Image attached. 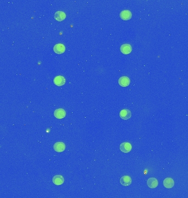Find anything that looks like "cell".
Returning <instances> with one entry per match:
<instances>
[{"instance_id": "6da1fadb", "label": "cell", "mask_w": 188, "mask_h": 198, "mask_svg": "<svg viewBox=\"0 0 188 198\" xmlns=\"http://www.w3.org/2000/svg\"><path fill=\"white\" fill-rule=\"evenodd\" d=\"M132 149V146L131 144L128 142H124L120 145L121 151L124 153L129 152Z\"/></svg>"}, {"instance_id": "7a4b0ae2", "label": "cell", "mask_w": 188, "mask_h": 198, "mask_svg": "<svg viewBox=\"0 0 188 198\" xmlns=\"http://www.w3.org/2000/svg\"><path fill=\"white\" fill-rule=\"evenodd\" d=\"M53 149L57 152H63L65 149V145L63 142H57L53 145Z\"/></svg>"}, {"instance_id": "3957f363", "label": "cell", "mask_w": 188, "mask_h": 198, "mask_svg": "<svg viewBox=\"0 0 188 198\" xmlns=\"http://www.w3.org/2000/svg\"><path fill=\"white\" fill-rule=\"evenodd\" d=\"M53 82L56 86H61L65 85V79L64 77L62 75H58L54 78Z\"/></svg>"}, {"instance_id": "277c9868", "label": "cell", "mask_w": 188, "mask_h": 198, "mask_svg": "<svg viewBox=\"0 0 188 198\" xmlns=\"http://www.w3.org/2000/svg\"><path fill=\"white\" fill-rule=\"evenodd\" d=\"M119 116L124 120H127L131 117V113L129 110L123 109L119 113Z\"/></svg>"}, {"instance_id": "5b68a950", "label": "cell", "mask_w": 188, "mask_h": 198, "mask_svg": "<svg viewBox=\"0 0 188 198\" xmlns=\"http://www.w3.org/2000/svg\"><path fill=\"white\" fill-rule=\"evenodd\" d=\"M66 115V112L63 108H58L54 112L55 117L57 119H62L65 118Z\"/></svg>"}, {"instance_id": "8992f818", "label": "cell", "mask_w": 188, "mask_h": 198, "mask_svg": "<svg viewBox=\"0 0 188 198\" xmlns=\"http://www.w3.org/2000/svg\"><path fill=\"white\" fill-rule=\"evenodd\" d=\"M120 183L123 186H129L132 183V179L129 176H124L121 178Z\"/></svg>"}, {"instance_id": "52a82bcc", "label": "cell", "mask_w": 188, "mask_h": 198, "mask_svg": "<svg viewBox=\"0 0 188 198\" xmlns=\"http://www.w3.org/2000/svg\"><path fill=\"white\" fill-rule=\"evenodd\" d=\"M65 47L62 44H56L53 47L54 52L57 54H62L65 52Z\"/></svg>"}, {"instance_id": "ba28073f", "label": "cell", "mask_w": 188, "mask_h": 198, "mask_svg": "<svg viewBox=\"0 0 188 198\" xmlns=\"http://www.w3.org/2000/svg\"><path fill=\"white\" fill-rule=\"evenodd\" d=\"M52 182L56 185H60L64 183L65 179L61 175H56L55 176L52 178Z\"/></svg>"}, {"instance_id": "9c48e42d", "label": "cell", "mask_w": 188, "mask_h": 198, "mask_svg": "<svg viewBox=\"0 0 188 198\" xmlns=\"http://www.w3.org/2000/svg\"><path fill=\"white\" fill-rule=\"evenodd\" d=\"M120 50L121 53H123L124 55H128L132 51V47L128 44H125L121 46Z\"/></svg>"}, {"instance_id": "30bf717a", "label": "cell", "mask_w": 188, "mask_h": 198, "mask_svg": "<svg viewBox=\"0 0 188 198\" xmlns=\"http://www.w3.org/2000/svg\"><path fill=\"white\" fill-rule=\"evenodd\" d=\"M118 83L122 87H127L129 85L130 80L127 77H122L118 80Z\"/></svg>"}, {"instance_id": "8fae6325", "label": "cell", "mask_w": 188, "mask_h": 198, "mask_svg": "<svg viewBox=\"0 0 188 198\" xmlns=\"http://www.w3.org/2000/svg\"><path fill=\"white\" fill-rule=\"evenodd\" d=\"M132 17L131 12L128 10H124L120 13V17L124 20H128L131 19Z\"/></svg>"}, {"instance_id": "7c38bea8", "label": "cell", "mask_w": 188, "mask_h": 198, "mask_svg": "<svg viewBox=\"0 0 188 198\" xmlns=\"http://www.w3.org/2000/svg\"><path fill=\"white\" fill-rule=\"evenodd\" d=\"M147 185L150 188L154 189V188H156V187L158 186V182L156 178H150L147 180Z\"/></svg>"}, {"instance_id": "4fadbf2b", "label": "cell", "mask_w": 188, "mask_h": 198, "mask_svg": "<svg viewBox=\"0 0 188 198\" xmlns=\"http://www.w3.org/2000/svg\"><path fill=\"white\" fill-rule=\"evenodd\" d=\"M175 185V182L173 179L171 178H166L163 180V185L165 188L170 189L173 187Z\"/></svg>"}, {"instance_id": "5bb4252c", "label": "cell", "mask_w": 188, "mask_h": 198, "mask_svg": "<svg viewBox=\"0 0 188 198\" xmlns=\"http://www.w3.org/2000/svg\"><path fill=\"white\" fill-rule=\"evenodd\" d=\"M54 17H55V19L56 20L61 22L65 19L66 14L63 11H57L55 14Z\"/></svg>"}]
</instances>
